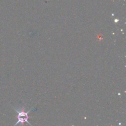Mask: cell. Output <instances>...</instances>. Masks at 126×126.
Returning <instances> with one entry per match:
<instances>
[{
  "instance_id": "obj_1",
  "label": "cell",
  "mask_w": 126,
  "mask_h": 126,
  "mask_svg": "<svg viewBox=\"0 0 126 126\" xmlns=\"http://www.w3.org/2000/svg\"><path fill=\"white\" fill-rule=\"evenodd\" d=\"M16 112L17 113V119H18V121H17V123H16L15 125H17L18 123H21L22 124H23L24 123H27L28 124H29L30 125V124L28 122V118H29V116H28V114L30 113V111H28L25 112L24 110H22L21 111H17V110H16Z\"/></svg>"
}]
</instances>
